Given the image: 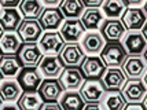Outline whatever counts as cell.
<instances>
[{
    "label": "cell",
    "mask_w": 147,
    "mask_h": 110,
    "mask_svg": "<svg viewBox=\"0 0 147 110\" xmlns=\"http://www.w3.org/2000/svg\"><path fill=\"white\" fill-rule=\"evenodd\" d=\"M128 54L120 41H107L100 52V59L107 67H120Z\"/></svg>",
    "instance_id": "cell-1"
},
{
    "label": "cell",
    "mask_w": 147,
    "mask_h": 110,
    "mask_svg": "<svg viewBox=\"0 0 147 110\" xmlns=\"http://www.w3.org/2000/svg\"><path fill=\"white\" fill-rule=\"evenodd\" d=\"M58 57L63 67H78L81 66L87 55L84 54L83 48L78 43H66L62 51L58 54Z\"/></svg>",
    "instance_id": "cell-2"
},
{
    "label": "cell",
    "mask_w": 147,
    "mask_h": 110,
    "mask_svg": "<svg viewBox=\"0 0 147 110\" xmlns=\"http://www.w3.org/2000/svg\"><path fill=\"white\" fill-rule=\"evenodd\" d=\"M121 94L128 103H142L147 95V87L140 78H129L122 85Z\"/></svg>",
    "instance_id": "cell-3"
},
{
    "label": "cell",
    "mask_w": 147,
    "mask_h": 110,
    "mask_svg": "<svg viewBox=\"0 0 147 110\" xmlns=\"http://www.w3.org/2000/svg\"><path fill=\"white\" fill-rule=\"evenodd\" d=\"M17 57L24 67H36L44 55L37 43H22L17 52Z\"/></svg>",
    "instance_id": "cell-4"
},
{
    "label": "cell",
    "mask_w": 147,
    "mask_h": 110,
    "mask_svg": "<svg viewBox=\"0 0 147 110\" xmlns=\"http://www.w3.org/2000/svg\"><path fill=\"white\" fill-rule=\"evenodd\" d=\"M121 44L128 55L135 57V55H143V52L147 48V40L140 30L138 32L134 30L124 34V37L121 39Z\"/></svg>",
    "instance_id": "cell-5"
},
{
    "label": "cell",
    "mask_w": 147,
    "mask_h": 110,
    "mask_svg": "<svg viewBox=\"0 0 147 110\" xmlns=\"http://www.w3.org/2000/svg\"><path fill=\"white\" fill-rule=\"evenodd\" d=\"M122 25L129 32L142 30L144 24L147 22V15L140 7H128L121 17Z\"/></svg>",
    "instance_id": "cell-6"
},
{
    "label": "cell",
    "mask_w": 147,
    "mask_h": 110,
    "mask_svg": "<svg viewBox=\"0 0 147 110\" xmlns=\"http://www.w3.org/2000/svg\"><path fill=\"white\" fill-rule=\"evenodd\" d=\"M65 44L66 43L63 41L59 32H57V30H47L45 33L41 34V37L38 40L40 50L45 52L47 55H58L62 51Z\"/></svg>",
    "instance_id": "cell-7"
},
{
    "label": "cell",
    "mask_w": 147,
    "mask_h": 110,
    "mask_svg": "<svg viewBox=\"0 0 147 110\" xmlns=\"http://www.w3.org/2000/svg\"><path fill=\"white\" fill-rule=\"evenodd\" d=\"M17 81L21 85L24 92L26 91H37L41 84L43 77L37 67H22L17 76Z\"/></svg>",
    "instance_id": "cell-8"
},
{
    "label": "cell",
    "mask_w": 147,
    "mask_h": 110,
    "mask_svg": "<svg viewBox=\"0 0 147 110\" xmlns=\"http://www.w3.org/2000/svg\"><path fill=\"white\" fill-rule=\"evenodd\" d=\"M99 80L106 91H120L127 81V76L120 67H106Z\"/></svg>",
    "instance_id": "cell-9"
},
{
    "label": "cell",
    "mask_w": 147,
    "mask_h": 110,
    "mask_svg": "<svg viewBox=\"0 0 147 110\" xmlns=\"http://www.w3.org/2000/svg\"><path fill=\"white\" fill-rule=\"evenodd\" d=\"M17 33L21 37L22 43H37L43 34V28L38 24L37 20L25 18V20H22Z\"/></svg>",
    "instance_id": "cell-10"
},
{
    "label": "cell",
    "mask_w": 147,
    "mask_h": 110,
    "mask_svg": "<svg viewBox=\"0 0 147 110\" xmlns=\"http://www.w3.org/2000/svg\"><path fill=\"white\" fill-rule=\"evenodd\" d=\"M85 29L80 20H66L61 25V37L65 43H78L83 39Z\"/></svg>",
    "instance_id": "cell-11"
},
{
    "label": "cell",
    "mask_w": 147,
    "mask_h": 110,
    "mask_svg": "<svg viewBox=\"0 0 147 110\" xmlns=\"http://www.w3.org/2000/svg\"><path fill=\"white\" fill-rule=\"evenodd\" d=\"M59 81L65 91H77L81 88L85 81L83 72L78 67H65L63 72L59 76Z\"/></svg>",
    "instance_id": "cell-12"
},
{
    "label": "cell",
    "mask_w": 147,
    "mask_h": 110,
    "mask_svg": "<svg viewBox=\"0 0 147 110\" xmlns=\"http://www.w3.org/2000/svg\"><path fill=\"white\" fill-rule=\"evenodd\" d=\"M22 15L17 7H3L0 10V28L3 32H17Z\"/></svg>",
    "instance_id": "cell-13"
},
{
    "label": "cell",
    "mask_w": 147,
    "mask_h": 110,
    "mask_svg": "<svg viewBox=\"0 0 147 110\" xmlns=\"http://www.w3.org/2000/svg\"><path fill=\"white\" fill-rule=\"evenodd\" d=\"M37 91L44 102H57L65 90L59 78H45L38 85Z\"/></svg>",
    "instance_id": "cell-14"
},
{
    "label": "cell",
    "mask_w": 147,
    "mask_h": 110,
    "mask_svg": "<svg viewBox=\"0 0 147 110\" xmlns=\"http://www.w3.org/2000/svg\"><path fill=\"white\" fill-rule=\"evenodd\" d=\"M105 91L106 90L103 88L100 80H87L78 92L85 103H99Z\"/></svg>",
    "instance_id": "cell-15"
},
{
    "label": "cell",
    "mask_w": 147,
    "mask_h": 110,
    "mask_svg": "<svg viewBox=\"0 0 147 110\" xmlns=\"http://www.w3.org/2000/svg\"><path fill=\"white\" fill-rule=\"evenodd\" d=\"M121 66L127 78H140L147 70V62L142 55H128Z\"/></svg>",
    "instance_id": "cell-16"
},
{
    "label": "cell",
    "mask_w": 147,
    "mask_h": 110,
    "mask_svg": "<svg viewBox=\"0 0 147 110\" xmlns=\"http://www.w3.org/2000/svg\"><path fill=\"white\" fill-rule=\"evenodd\" d=\"M107 66L103 63L100 57L96 55H88L81 63V72H83L84 77L88 80H99L102 77L103 72L106 70Z\"/></svg>",
    "instance_id": "cell-17"
},
{
    "label": "cell",
    "mask_w": 147,
    "mask_h": 110,
    "mask_svg": "<svg viewBox=\"0 0 147 110\" xmlns=\"http://www.w3.org/2000/svg\"><path fill=\"white\" fill-rule=\"evenodd\" d=\"M81 48H83L84 54L87 55H98L100 54L103 47L106 45V40L103 39V36L98 30H92V32H85L83 36V41H81Z\"/></svg>",
    "instance_id": "cell-18"
},
{
    "label": "cell",
    "mask_w": 147,
    "mask_h": 110,
    "mask_svg": "<svg viewBox=\"0 0 147 110\" xmlns=\"http://www.w3.org/2000/svg\"><path fill=\"white\" fill-rule=\"evenodd\" d=\"M65 17L61 10L57 7H47L38 18V24L41 25L43 30H57L63 24Z\"/></svg>",
    "instance_id": "cell-19"
},
{
    "label": "cell",
    "mask_w": 147,
    "mask_h": 110,
    "mask_svg": "<svg viewBox=\"0 0 147 110\" xmlns=\"http://www.w3.org/2000/svg\"><path fill=\"white\" fill-rule=\"evenodd\" d=\"M100 34L106 41H120L127 33L125 26L120 20H106L99 28Z\"/></svg>",
    "instance_id": "cell-20"
},
{
    "label": "cell",
    "mask_w": 147,
    "mask_h": 110,
    "mask_svg": "<svg viewBox=\"0 0 147 110\" xmlns=\"http://www.w3.org/2000/svg\"><path fill=\"white\" fill-rule=\"evenodd\" d=\"M63 69L58 55H44L38 63V72L47 78H58Z\"/></svg>",
    "instance_id": "cell-21"
},
{
    "label": "cell",
    "mask_w": 147,
    "mask_h": 110,
    "mask_svg": "<svg viewBox=\"0 0 147 110\" xmlns=\"http://www.w3.org/2000/svg\"><path fill=\"white\" fill-rule=\"evenodd\" d=\"M22 88L14 78H4L0 81V99L6 103L17 102L22 95Z\"/></svg>",
    "instance_id": "cell-22"
},
{
    "label": "cell",
    "mask_w": 147,
    "mask_h": 110,
    "mask_svg": "<svg viewBox=\"0 0 147 110\" xmlns=\"http://www.w3.org/2000/svg\"><path fill=\"white\" fill-rule=\"evenodd\" d=\"M24 66L17 55H1L0 58V76L3 78H14L18 76Z\"/></svg>",
    "instance_id": "cell-23"
},
{
    "label": "cell",
    "mask_w": 147,
    "mask_h": 110,
    "mask_svg": "<svg viewBox=\"0 0 147 110\" xmlns=\"http://www.w3.org/2000/svg\"><path fill=\"white\" fill-rule=\"evenodd\" d=\"M103 13L102 10H99V7H88L84 10L83 15H81V24H83L84 29L92 32V30H98L103 22Z\"/></svg>",
    "instance_id": "cell-24"
},
{
    "label": "cell",
    "mask_w": 147,
    "mask_h": 110,
    "mask_svg": "<svg viewBox=\"0 0 147 110\" xmlns=\"http://www.w3.org/2000/svg\"><path fill=\"white\" fill-rule=\"evenodd\" d=\"M22 40L17 32H3L0 36V52L1 55H17Z\"/></svg>",
    "instance_id": "cell-25"
},
{
    "label": "cell",
    "mask_w": 147,
    "mask_h": 110,
    "mask_svg": "<svg viewBox=\"0 0 147 110\" xmlns=\"http://www.w3.org/2000/svg\"><path fill=\"white\" fill-rule=\"evenodd\" d=\"M99 105L102 110H124L127 101L124 99L121 91H105Z\"/></svg>",
    "instance_id": "cell-26"
},
{
    "label": "cell",
    "mask_w": 147,
    "mask_h": 110,
    "mask_svg": "<svg viewBox=\"0 0 147 110\" xmlns=\"http://www.w3.org/2000/svg\"><path fill=\"white\" fill-rule=\"evenodd\" d=\"M62 110H83L85 102L78 91H63V94L58 99Z\"/></svg>",
    "instance_id": "cell-27"
},
{
    "label": "cell",
    "mask_w": 147,
    "mask_h": 110,
    "mask_svg": "<svg viewBox=\"0 0 147 110\" xmlns=\"http://www.w3.org/2000/svg\"><path fill=\"white\" fill-rule=\"evenodd\" d=\"M44 105L43 98L40 97L38 91H26L22 92L18 99V107L21 110H41Z\"/></svg>",
    "instance_id": "cell-28"
},
{
    "label": "cell",
    "mask_w": 147,
    "mask_h": 110,
    "mask_svg": "<svg viewBox=\"0 0 147 110\" xmlns=\"http://www.w3.org/2000/svg\"><path fill=\"white\" fill-rule=\"evenodd\" d=\"M59 10L66 20H80L85 6L81 0H63L59 4Z\"/></svg>",
    "instance_id": "cell-29"
},
{
    "label": "cell",
    "mask_w": 147,
    "mask_h": 110,
    "mask_svg": "<svg viewBox=\"0 0 147 110\" xmlns=\"http://www.w3.org/2000/svg\"><path fill=\"white\" fill-rule=\"evenodd\" d=\"M128 8L125 0H103L102 13L107 20H118L121 18L124 11Z\"/></svg>",
    "instance_id": "cell-30"
},
{
    "label": "cell",
    "mask_w": 147,
    "mask_h": 110,
    "mask_svg": "<svg viewBox=\"0 0 147 110\" xmlns=\"http://www.w3.org/2000/svg\"><path fill=\"white\" fill-rule=\"evenodd\" d=\"M18 10L21 15L28 20H37L44 11V4L41 3V0H21Z\"/></svg>",
    "instance_id": "cell-31"
},
{
    "label": "cell",
    "mask_w": 147,
    "mask_h": 110,
    "mask_svg": "<svg viewBox=\"0 0 147 110\" xmlns=\"http://www.w3.org/2000/svg\"><path fill=\"white\" fill-rule=\"evenodd\" d=\"M41 110H62L58 102H44Z\"/></svg>",
    "instance_id": "cell-32"
},
{
    "label": "cell",
    "mask_w": 147,
    "mask_h": 110,
    "mask_svg": "<svg viewBox=\"0 0 147 110\" xmlns=\"http://www.w3.org/2000/svg\"><path fill=\"white\" fill-rule=\"evenodd\" d=\"M21 0H0V6L3 7H17Z\"/></svg>",
    "instance_id": "cell-33"
},
{
    "label": "cell",
    "mask_w": 147,
    "mask_h": 110,
    "mask_svg": "<svg viewBox=\"0 0 147 110\" xmlns=\"http://www.w3.org/2000/svg\"><path fill=\"white\" fill-rule=\"evenodd\" d=\"M81 1L87 7H100L103 3V0H81Z\"/></svg>",
    "instance_id": "cell-34"
},
{
    "label": "cell",
    "mask_w": 147,
    "mask_h": 110,
    "mask_svg": "<svg viewBox=\"0 0 147 110\" xmlns=\"http://www.w3.org/2000/svg\"><path fill=\"white\" fill-rule=\"evenodd\" d=\"M63 0H41V3L47 7H58Z\"/></svg>",
    "instance_id": "cell-35"
},
{
    "label": "cell",
    "mask_w": 147,
    "mask_h": 110,
    "mask_svg": "<svg viewBox=\"0 0 147 110\" xmlns=\"http://www.w3.org/2000/svg\"><path fill=\"white\" fill-rule=\"evenodd\" d=\"M125 3L128 7H139L143 3H146V0H125Z\"/></svg>",
    "instance_id": "cell-36"
},
{
    "label": "cell",
    "mask_w": 147,
    "mask_h": 110,
    "mask_svg": "<svg viewBox=\"0 0 147 110\" xmlns=\"http://www.w3.org/2000/svg\"><path fill=\"white\" fill-rule=\"evenodd\" d=\"M124 110H144V107H143V105H140V103H129L125 106Z\"/></svg>",
    "instance_id": "cell-37"
},
{
    "label": "cell",
    "mask_w": 147,
    "mask_h": 110,
    "mask_svg": "<svg viewBox=\"0 0 147 110\" xmlns=\"http://www.w3.org/2000/svg\"><path fill=\"white\" fill-rule=\"evenodd\" d=\"M0 110H21V109L18 107V105L6 103V105H1V106H0Z\"/></svg>",
    "instance_id": "cell-38"
},
{
    "label": "cell",
    "mask_w": 147,
    "mask_h": 110,
    "mask_svg": "<svg viewBox=\"0 0 147 110\" xmlns=\"http://www.w3.org/2000/svg\"><path fill=\"white\" fill-rule=\"evenodd\" d=\"M83 110H102L99 103H85Z\"/></svg>",
    "instance_id": "cell-39"
},
{
    "label": "cell",
    "mask_w": 147,
    "mask_h": 110,
    "mask_svg": "<svg viewBox=\"0 0 147 110\" xmlns=\"http://www.w3.org/2000/svg\"><path fill=\"white\" fill-rule=\"evenodd\" d=\"M142 33H143V36L146 37V40H147V22L144 24V26H143V29H142Z\"/></svg>",
    "instance_id": "cell-40"
},
{
    "label": "cell",
    "mask_w": 147,
    "mask_h": 110,
    "mask_svg": "<svg viewBox=\"0 0 147 110\" xmlns=\"http://www.w3.org/2000/svg\"><path fill=\"white\" fill-rule=\"evenodd\" d=\"M143 107H144V110H147V95L143 99Z\"/></svg>",
    "instance_id": "cell-41"
},
{
    "label": "cell",
    "mask_w": 147,
    "mask_h": 110,
    "mask_svg": "<svg viewBox=\"0 0 147 110\" xmlns=\"http://www.w3.org/2000/svg\"><path fill=\"white\" fill-rule=\"evenodd\" d=\"M143 83H144V85L147 87V70H146V73H144V77H143Z\"/></svg>",
    "instance_id": "cell-42"
},
{
    "label": "cell",
    "mask_w": 147,
    "mask_h": 110,
    "mask_svg": "<svg viewBox=\"0 0 147 110\" xmlns=\"http://www.w3.org/2000/svg\"><path fill=\"white\" fill-rule=\"evenodd\" d=\"M143 11L146 13V15H147V0H146V3H144V7H143Z\"/></svg>",
    "instance_id": "cell-43"
},
{
    "label": "cell",
    "mask_w": 147,
    "mask_h": 110,
    "mask_svg": "<svg viewBox=\"0 0 147 110\" xmlns=\"http://www.w3.org/2000/svg\"><path fill=\"white\" fill-rule=\"evenodd\" d=\"M143 58L146 59V62H147V48H146V51L143 52Z\"/></svg>",
    "instance_id": "cell-44"
},
{
    "label": "cell",
    "mask_w": 147,
    "mask_h": 110,
    "mask_svg": "<svg viewBox=\"0 0 147 110\" xmlns=\"http://www.w3.org/2000/svg\"><path fill=\"white\" fill-rule=\"evenodd\" d=\"M1 33H3V30H1V28H0V36H1Z\"/></svg>",
    "instance_id": "cell-45"
},
{
    "label": "cell",
    "mask_w": 147,
    "mask_h": 110,
    "mask_svg": "<svg viewBox=\"0 0 147 110\" xmlns=\"http://www.w3.org/2000/svg\"><path fill=\"white\" fill-rule=\"evenodd\" d=\"M1 105H3V101H1V99H0V106H1Z\"/></svg>",
    "instance_id": "cell-46"
},
{
    "label": "cell",
    "mask_w": 147,
    "mask_h": 110,
    "mask_svg": "<svg viewBox=\"0 0 147 110\" xmlns=\"http://www.w3.org/2000/svg\"><path fill=\"white\" fill-rule=\"evenodd\" d=\"M0 58H1V52H0Z\"/></svg>",
    "instance_id": "cell-47"
},
{
    "label": "cell",
    "mask_w": 147,
    "mask_h": 110,
    "mask_svg": "<svg viewBox=\"0 0 147 110\" xmlns=\"http://www.w3.org/2000/svg\"><path fill=\"white\" fill-rule=\"evenodd\" d=\"M0 80H1V76H0Z\"/></svg>",
    "instance_id": "cell-48"
},
{
    "label": "cell",
    "mask_w": 147,
    "mask_h": 110,
    "mask_svg": "<svg viewBox=\"0 0 147 110\" xmlns=\"http://www.w3.org/2000/svg\"><path fill=\"white\" fill-rule=\"evenodd\" d=\"M0 10H1V6H0Z\"/></svg>",
    "instance_id": "cell-49"
}]
</instances>
